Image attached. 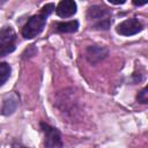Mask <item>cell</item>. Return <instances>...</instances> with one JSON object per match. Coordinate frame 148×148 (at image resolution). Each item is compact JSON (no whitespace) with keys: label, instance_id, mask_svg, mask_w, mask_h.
<instances>
[{"label":"cell","instance_id":"obj_1","mask_svg":"<svg viewBox=\"0 0 148 148\" xmlns=\"http://www.w3.org/2000/svg\"><path fill=\"white\" fill-rule=\"evenodd\" d=\"M46 17L47 16L44 15L43 13L31 16L22 28V36L27 39H31L37 35H39L44 29V25L46 23Z\"/></svg>","mask_w":148,"mask_h":148},{"label":"cell","instance_id":"obj_2","mask_svg":"<svg viewBox=\"0 0 148 148\" xmlns=\"http://www.w3.org/2000/svg\"><path fill=\"white\" fill-rule=\"evenodd\" d=\"M42 131L44 133V145L46 148H62V140L59 131L49 124H40Z\"/></svg>","mask_w":148,"mask_h":148},{"label":"cell","instance_id":"obj_3","mask_svg":"<svg viewBox=\"0 0 148 148\" xmlns=\"http://www.w3.org/2000/svg\"><path fill=\"white\" fill-rule=\"evenodd\" d=\"M143 29V24L138 18H128L119 23L116 28V31L121 36H132L135 34H139Z\"/></svg>","mask_w":148,"mask_h":148},{"label":"cell","instance_id":"obj_4","mask_svg":"<svg viewBox=\"0 0 148 148\" xmlns=\"http://www.w3.org/2000/svg\"><path fill=\"white\" fill-rule=\"evenodd\" d=\"M108 53H109L108 49L103 45H90L87 47L86 57L90 64L96 65L99 61H102L108 56Z\"/></svg>","mask_w":148,"mask_h":148},{"label":"cell","instance_id":"obj_5","mask_svg":"<svg viewBox=\"0 0 148 148\" xmlns=\"http://www.w3.org/2000/svg\"><path fill=\"white\" fill-rule=\"evenodd\" d=\"M56 13L60 17H69L76 13V3L73 0H62L58 3Z\"/></svg>","mask_w":148,"mask_h":148},{"label":"cell","instance_id":"obj_6","mask_svg":"<svg viewBox=\"0 0 148 148\" xmlns=\"http://www.w3.org/2000/svg\"><path fill=\"white\" fill-rule=\"evenodd\" d=\"M18 104V96L15 92H10L8 94L5 98H3V104H2V114L5 116H9L12 114Z\"/></svg>","mask_w":148,"mask_h":148},{"label":"cell","instance_id":"obj_7","mask_svg":"<svg viewBox=\"0 0 148 148\" xmlns=\"http://www.w3.org/2000/svg\"><path fill=\"white\" fill-rule=\"evenodd\" d=\"M110 14V10L103 6H98V5H95V6H91L89 7L88 12H87V17L88 20H105L106 16Z\"/></svg>","mask_w":148,"mask_h":148},{"label":"cell","instance_id":"obj_8","mask_svg":"<svg viewBox=\"0 0 148 148\" xmlns=\"http://www.w3.org/2000/svg\"><path fill=\"white\" fill-rule=\"evenodd\" d=\"M77 28H79V22L76 20L56 23V29L59 32H75Z\"/></svg>","mask_w":148,"mask_h":148},{"label":"cell","instance_id":"obj_9","mask_svg":"<svg viewBox=\"0 0 148 148\" xmlns=\"http://www.w3.org/2000/svg\"><path fill=\"white\" fill-rule=\"evenodd\" d=\"M15 37L16 35L12 28L5 27L0 29V43H14Z\"/></svg>","mask_w":148,"mask_h":148},{"label":"cell","instance_id":"obj_10","mask_svg":"<svg viewBox=\"0 0 148 148\" xmlns=\"http://www.w3.org/2000/svg\"><path fill=\"white\" fill-rule=\"evenodd\" d=\"M10 66L7 62H0V86H2L10 76Z\"/></svg>","mask_w":148,"mask_h":148},{"label":"cell","instance_id":"obj_11","mask_svg":"<svg viewBox=\"0 0 148 148\" xmlns=\"http://www.w3.org/2000/svg\"><path fill=\"white\" fill-rule=\"evenodd\" d=\"M15 50L14 43H0V57H5Z\"/></svg>","mask_w":148,"mask_h":148},{"label":"cell","instance_id":"obj_12","mask_svg":"<svg viewBox=\"0 0 148 148\" xmlns=\"http://www.w3.org/2000/svg\"><path fill=\"white\" fill-rule=\"evenodd\" d=\"M136 99H138V102L143 103V104L148 103V88H147V87H145V88L138 94Z\"/></svg>","mask_w":148,"mask_h":148},{"label":"cell","instance_id":"obj_13","mask_svg":"<svg viewBox=\"0 0 148 148\" xmlns=\"http://www.w3.org/2000/svg\"><path fill=\"white\" fill-rule=\"evenodd\" d=\"M53 9H54V5H53V3H46L45 6L42 7L40 13H43V14L46 15V16H49V15L53 12Z\"/></svg>","mask_w":148,"mask_h":148},{"label":"cell","instance_id":"obj_14","mask_svg":"<svg viewBox=\"0 0 148 148\" xmlns=\"http://www.w3.org/2000/svg\"><path fill=\"white\" fill-rule=\"evenodd\" d=\"M109 27H110V20H109V18L102 20V21H99V22L95 25V28H96V29H103V30L109 29Z\"/></svg>","mask_w":148,"mask_h":148},{"label":"cell","instance_id":"obj_15","mask_svg":"<svg viewBox=\"0 0 148 148\" xmlns=\"http://www.w3.org/2000/svg\"><path fill=\"white\" fill-rule=\"evenodd\" d=\"M12 148H27V147L23 146V145H21V143H14V145L12 146Z\"/></svg>","mask_w":148,"mask_h":148},{"label":"cell","instance_id":"obj_16","mask_svg":"<svg viewBox=\"0 0 148 148\" xmlns=\"http://www.w3.org/2000/svg\"><path fill=\"white\" fill-rule=\"evenodd\" d=\"M125 1L123 0V1H111L110 0V3H113V5H120V3H124Z\"/></svg>","mask_w":148,"mask_h":148},{"label":"cell","instance_id":"obj_17","mask_svg":"<svg viewBox=\"0 0 148 148\" xmlns=\"http://www.w3.org/2000/svg\"><path fill=\"white\" fill-rule=\"evenodd\" d=\"M133 3H134V5H136V6H142V5H146L147 2L145 1V2H133Z\"/></svg>","mask_w":148,"mask_h":148},{"label":"cell","instance_id":"obj_18","mask_svg":"<svg viewBox=\"0 0 148 148\" xmlns=\"http://www.w3.org/2000/svg\"><path fill=\"white\" fill-rule=\"evenodd\" d=\"M3 3H5V1H0V7H1V6L3 5Z\"/></svg>","mask_w":148,"mask_h":148}]
</instances>
